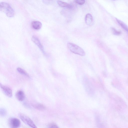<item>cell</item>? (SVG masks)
<instances>
[{"label":"cell","mask_w":128,"mask_h":128,"mask_svg":"<svg viewBox=\"0 0 128 128\" xmlns=\"http://www.w3.org/2000/svg\"><path fill=\"white\" fill-rule=\"evenodd\" d=\"M7 114L6 110L4 108H1L0 110V114L1 116L4 117Z\"/></svg>","instance_id":"15"},{"label":"cell","mask_w":128,"mask_h":128,"mask_svg":"<svg viewBox=\"0 0 128 128\" xmlns=\"http://www.w3.org/2000/svg\"></svg>","instance_id":"19"},{"label":"cell","mask_w":128,"mask_h":128,"mask_svg":"<svg viewBox=\"0 0 128 128\" xmlns=\"http://www.w3.org/2000/svg\"><path fill=\"white\" fill-rule=\"evenodd\" d=\"M32 40L33 42L38 47L43 53L45 54V53L44 47L39 38L36 36H33L32 37Z\"/></svg>","instance_id":"5"},{"label":"cell","mask_w":128,"mask_h":128,"mask_svg":"<svg viewBox=\"0 0 128 128\" xmlns=\"http://www.w3.org/2000/svg\"><path fill=\"white\" fill-rule=\"evenodd\" d=\"M67 46L69 50L72 53L82 56L85 55V52L84 50L77 45L69 42L67 44Z\"/></svg>","instance_id":"2"},{"label":"cell","mask_w":128,"mask_h":128,"mask_svg":"<svg viewBox=\"0 0 128 128\" xmlns=\"http://www.w3.org/2000/svg\"><path fill=\"white\" fill-rule=\"evenodd\" d=\"M57 2L60 6L62 7H66L69 8H72V6L71 4L66 2L57 0Z\"/></svg>","instance_id":"11"},{"label":"cell","mask_w":128,"mask_h":128,"mask_svg":"<svg viewBox=\"0 0 128 128\" xmlns=\"http://www.w3.org/2000/svg\"><path fill=\"white\" fill-rule=\"evenodd\" d=\"M0 87L2 92L6 96L10 98H11L12 96V92L10 88L3 85L1 83H0Z\"/></svg>","instance_id":"4"},{"label":"cell","mask_w":128,"mask_h":128,"mask_svg":"<svg viewBox=\"0 0 128 128\" xmlns=\"http://www.w3.org/2000/svg\"><path fill=\"white\" fill-rule=\"evenodd\" d=\"M0 10L8 17L12 18L14 16V10L7 2H0Z\"/></svg>","instance_id":"1"},{"label":"cell","mask_w":128,"mask_h":128,"mask_svg":"<svg viewBox=\"0 0 128 128\" xmlns=\"http://www.w3.org/2000/svg\"></svg>","instance_id":"18"},{"label":"cell","mask_w":128,"mask_h":128,"mask_svg":"<svg viewBox=\"0 0 128 128\" xmlns=\"http://www.w3.org/2000/svg\"><path fill=\"white\" fill-rule=\"evenodd\" d=\"M16 96L17 100L20 101H23L25 98L24 92L21 90L18 91L16 93Z\"/></svg>","instance_id":"8"},{"label":"cell","mask_w":128,"mask_h":128,"mask_svg":"<svg viewBox=\"0 0 128 128\" xmlns=\"http://www.w3.org/2000/svg\"><path fill=\"white\" fill-rule=\"evenodd\" d=\"M85 21L86 24L90 26L93 24V18L90 14H86L85 17Z\"/></svg>","instance_id":"7"},{"label":"cell","mask_w":128,"mask_h":128,"mask_svg":"<svg viewBox=\"0 0 128 128\" xmlns=\"http://www.w3.org/2000/svg\"><path fill=\"white\" fill-rule=\"evenodd\" d=\"M111 29L112 33L114 35H120L121 33L120 31L112 27Z\"/></svg>","instance_id":"14"},{"label":"cell","mask_w":128,"mask_h":128,"mask_svg":"<svg viewBox=\"0 0 128 128\" xmlns=\"http://www.w3.org/2000/svg\"><path fill=\"white\" fill-rule=\"evenodd\" d=\"M32 106L35 109L40 110H43L46 109L45 106L40 103H33L32 104Z\"/></svg>","instance_id":"9"},{"label":"cell","mask_w":128,"mask_h":128,"mask_svg":"<svg viewBox=\"0 0 128 128\" xmlns=\"http://www.w3.org/2000/svg\"><path fill=\"white\" fill-rule=\"evenodd\" d=\"M32 28L36 30H39L41 28L42 24L39 21H32L31 23Z\"/></svg>","instance_id":"10"},{"label":"cell","mask_w":128,"mask_h":128,"mask_svg":"<svg viewBox=\"0 0 128 128\" xmlns=\"http://www.w3.org/2000/svg\"><path fill=\"white\" fill-rule=\"evenodd\" d=\"M76 2L80 5H82L85 2L84 0H75Z\"/></svg>","instance_id":"17"},{"label":"cell","mask_w":128,"mask_h":128,"mask_svg":"<svg viewBox=\"0 0 128 128\" xmlns=\"http://www.w3.org/2000/svg\"><path fill=\"white\" fill-rule=\"evenodd\" d=\"M116 20L120 26L126 31L128 33V26L124 22L116 18Z\"/></svg>","instance_id":"12"},{"label":"cell","mask_w":128,"mask_h":128,"mask_svg":"<svg viewBox=\"0 0 128 128\" xmlns=\"http://www.w3.org/2000/svg\"><path fill=\"white\" fill-rule=\"evenodd\" d=\"M48 128H58V127L56 124L54 123H51L49 124L48 125Z\"/></svg>","instance_id":"16"},{"label":"cell","mask_w":128,"mask_h":128,"mask_svg":"<svg viewBox=\"0 0 128 128\" xmlns=\"http://www.w3.org/2000/svg\"><path fill=\"white\" fill-rule=\"evenodd\" d=\"M17 70L20 74L28 78H30V76L24 70L20 68H18Z\"/></svg>","instance_id":"13"},{"label":"cell","mask_w":128,"mask_h":128,"mask_svg":"<svg viewBox=\"0 0 128 128\" xmlns=\"http://www.w3.org/2000/svg\"><path fill=\"white\" fill-rule=\"evenodd\" d=\"M9 123L10 126L12 128H14L18 127L20 124V120L16 118H10L9 120Z\"/></svg>","instance_id":"6"},{"label":"cell","mask_w":128,"mask_h":128,"mask_svg":"<svg viewBox=\"0 0 128 128\" xmlns=\"http://www.w3.org/2000/svg\"><path fill=\"white\" fill-rule=\"evenodd\" d=\"M18 116L21 120L26 124L32 128H37L32 120L28 116L21 113L18 114Z\"/></svg>","instance_id":"3"}]
</instances>
